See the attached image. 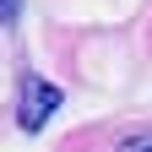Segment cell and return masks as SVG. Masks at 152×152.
<instances>
[{
	"label": "cell",
	"mask_w": 152,
	"mask_h": 152,
	"mask_svg": "<svg viewBox=\"0 0 152 152\" xmlns=\"http://www.w3.org/2000/svg\"><path fill=\"white\" fill-rule=\"evenodd\" d=\"M22 16V0H0V22H16Z\"/></svg>",
	"instance_id": "3957f363"
},
{
	"label": "cell",
	"mask_w": 152,
	"mask_h": 152,
	"mask_svg": "<svg viewBox=\"0 0 152 152\" xmlns=\"http://www.w3.org/2000/svg\"><path fill=\"white\" fill-rule=\"evenodd\" d=\"M65 103V92L44 82V76H22V92H16V125L27 130V136H38L49 120H54V109Z\"/></svg>",
	"instance_id": "6da1fadb"
},
{
	"label": "cell",
	"mask_w": 152,
	"mask_h": 152,
	"mask_svg": "<svg viewBox=\"0 0 152 152\" xmlns=\"http://www.w3.org/2000/svg\"><path fill=\"white\" fill-rule=\"evenodd\" d=\"M120 152H152V136H125Z\"/></svg>",
	"instance_id": "7a4b0ae2"
}]
</instances>
